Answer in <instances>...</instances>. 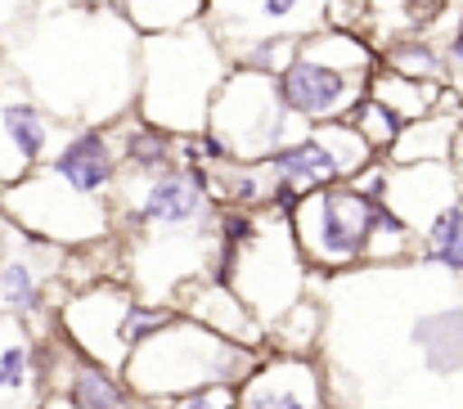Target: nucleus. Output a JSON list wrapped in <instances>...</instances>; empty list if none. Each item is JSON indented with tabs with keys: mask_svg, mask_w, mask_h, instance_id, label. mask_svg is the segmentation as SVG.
Listing matches in <instances>:
<instances>
[{
	"mask_svg": "<svg viewBox=\"0 0 463 409\" xmlns=\"http://www.w3.org/2000/svg\"><path fill=\"white\" fill-rule=\"evenodd\" d=\"M225 45L207 32V23L145 36L136 45V118L175 139L198 136L207 127L212 95L230 77Z\"/></svg>",
	"mask_w": 463,
	"mask_h": 409,
	"instance_id": "nucleus-1",
	"label": "nucleus"
},
{
	"mask_svg": "<svg viewBox=\"0 0 463 409\" xmlns=\"http://www.w3.org/2000/svg\"><path fill=\"white\" fill-rule=\"evenodd\" d=\"M252 369H257V356L248 347H234V342L207 333L203 324L175 315L166 328H157L154 338H145L127 356L122 387L145 401H175V396H189V392L216 387V383L239 387Z\"/></svg>",
	"mask_w": 463,
	"mask_h": 409,
	"instance_id": "nucleus-2",
	"label": "nucleus"
},
{
	"mask_svg": "<svg viewBox=\"0 0 463 409\" xmlns=\"http://www.w3.org/2000/svg\"><path fill=\"white\" fill-rule=\"evenodd\" d=\"M293 243L315 274H342L369 262V243L378 230H401V221L383 207V198L360 194L351 180L302 194L288 212Z\"/></svg>",
	"mask_w": 463,
	"mask_h": 409,
	"instance_id": "nucleus-3",
	"label": "nucleus"
},
{
	"mask_svg": "<svg viewBox=\"0 0 463 409\" xmlns=\"http://www.w3.org/2000/svg\"><path fill=\"white\" fill-rule=\"evenodd\" d=\"M307 262L293 243V230H288V216L284 212H266L257 216V230L252 239L230 257V266L212 279H221L243 306L248 315L270 328L284 310H293L302 297H307Z\"/></svg>",
	"mask_w": 463,
	"mask_h": 409,
	"instance_id": "nucleus-4",
	"label": "nucleus"
},
{
	"mask_svg": "<svg viewBox=\"0 0 463 409\" xmlns=\"http://www.w3.org/2000/svg\"><path fill=\"white\" fill-rule=\"evenodd\" d=\"M180 310L175 306H154V301H140L131 288H122L118 279H104L86 292H77L63 310V324L68 333L77 338V347L90 356L86 365L104 369V374H122L127 356L154 338L157 328H166Z\"/></svg>",
	"mask_w": 463,
	"mask_h": 409,
	"instance_id": "nucleus-5",
	"label": "nucleus"
},
{
	"mask_svg": "<svg viewBox=\"0 0 463 409\" xmlns=\"http://www.w3.org/2000/svg\"><path fill=\"white\" fill-rule=\"evenodd\" d=\"M207 136L221 139L230 162H266L275 148L293 144L307 127H298L275 90V77L252 72V68H230L221 90L212 95L207 109Z\"/></svg>",
	"mask_w": 463,
	"mask_h": 409,
	"instance_id": "nucleus-6",
	"label": "nucleus"
},
{
	"mask_svg": "<svg viewBox=\"0 0 463 409\" xmlns=\"http://www.w3.org/2000/svg\"><path fill=\"white\" fill-rule=\"evenodd\" d=\"M373 148L355 136L351 122H328V127H307L302 136L284 148H275L266 162H257L275 185L293 189L298 198L328 189V185H346L355 180L364 166H373Z\"/></svg>",
	"mask_w": 463,
	"mask_h": 409,
	"instance_id": "nucleus-7",
	"label": "nucleus"
},
{
	"mask_svg": "<svg viewBox=\"0 0 463 409\" xmlns=\"http://www.w3.org/2000/svg\"><path fill=\"white\" fill-rule=\"evenodd\" d=\"M203 23L230 59L261 41H307L328 27L319 0H207Z\"/></svg>",
	"mask_w": 463,
	"mask_h": 409,
	"instance_id": "nucleus-8",
	"label": "nucleus"
},
{
	"mask_svg": "<svg viewBox=\"0 0 463 409\" xmlns=\"http://www.w3.org/2000/svg\"><path fill=\"white\" fill-rule=\"evenodd\" d=\"M369 77L373 72L333 68L298 50L288 68L275 77V90H279L284 113L298 127H328V122H346L360 109V100L369 95Z\"/></svg>",
	"mask_w": 463,
	"mask_h": 409,
	"instance_id": "nucleus-9",
	"label": "nucleus"
},
{
	"mask_svg": "<svg viewBox=\"0 0 463 409\" xmlns=\"http://www.w3.org/2000/svg\"><path fill=\"white\" fill-rule=\"evenodd\" d=\"M14 198H32L23 216V225L36 234V243H99V239H113V207L109 203H95V198H81L72 194L68 185H59L45 166H36L18 189Z\"/></svg>",
	"mask_w": 463,
	"mask_h": 409,
	"instance_id": "nucleus-10",
	"label": "nucleus"
},
{
	"mask_svg": "<svg viewBox=\"0 0 463 409\" xmlns=\"http://www.w3.org/2000/svg\"><path fill=\"white\" fill-rule=\"evenodd\" d=\"M45 171L59 185H68L72 194L95 198V203H109L113 198V185L122 176L118 139H113L109 127H77L72 136L54 148V157L45 162Z\"/></svg>",
	"mask_w": 463,
	"mask_h": 409,
	"instance_id": "nucleus-11",
	"label": "nucleus"
},
{
	"mask_svg": "<svg viewBox=\"0 0 463 409\" xmlns=\"http://www.w3.org/2000/svg\"><path fill=\"white\" fill-rule=\"evenodd\" d=\"M387 166V162H383ZM459 198L450 162H414V166H387L383 171V207L419 239V230Z\"/></svg>",
	"mask_w": 463,
	"mask_h": 409,
	"instance_id": "nucleus-12",
	"label": "nucleus"
},
{
	"mask_svg": "<svg viewBox=\"0 0 463 409\" xmlns=\"http://www.w3.org/2000/svg\"><path fill=\"white\" fill-rule=\"evenodd\" d=\"M239 409H324L319 369L302 356H279L239 383Z\"/></svg>",
	"mask_w": 463,
	"mask_h": 409,
	"instance_id": "nucleus-13",
	"label": "nucleus"
},
{
	"mask_svg": "<svg viewBox=\"0 0 463 409\" xmlns=\"http://www.w3.org/2000/svg\"><path fill=\"white\" fill-rule=\"evenodd\" d=\"M180 292H184V297H180L175 310H180L184 319L203 324L207 333H216V338H225V342H234V347H248V351H257V347L266 342V328L248 315V306H243L221 279L203 274V279L184 283Z\"/></svg>",
	"mask_w": 463,
	"mask_h": 409,
	"instance_id": "nucleus-14",
	"label": "nucleus"
},
{
	"mask_svg": "<svg viewBox=\"0 0 463 409\" xmlns=\"http://www.w3.org/2000/svg\"><path fill=\"white\" fill-rule=\"evenodd\" d=\"M410 342L419 351V365L428 378H455L463 374V301L419 310L410 324Z\"/></svg>",
	"mask_w": 463,
	"mask_h": 409,
	"instance_id": "nucleus-15",
	"label": "nucleus"
},
{
	"mask_svg": "<svg viewBox=\"0 0 463 409\" xmlns=\"http://www.w3.org/2000/svg\"><path fill=\"white\" fill-rule=\"evenodd\" d=\"M50 139H54V122L41 113L36 100H27V95L0 100V144L14 157V166H9L14 176H32L36 166H45Z\"/></svg>",
	"mask_w": 463,
	"mask_h": 409,
	"instance_id": "nucleus-16",
	"label": "nucleus"
},
{
	"mask_svg": "<svg viewBox=\"0 0 463 409\" xmlns=\"http://www.w3.org/2000/svg\"><path fill=\"white\" fill-rule=\"evenodd\" d=\"M463 131V109H437L419 122H405L396 144L383 153L387 166H414V162H450L455 139Z\"/></svg>",
	"mask_w": 463,
	"mask_h": 409,
	"instance_id": "nucleus-17",
	"label": "nucleus"
},
{
	"mask_svg": "<svg viewBox=\"0 0 463 409\" xmlns=\"http://www.w3.org/2000/svg\"><path fill=\"white\" fill-rule=\"evenodd\" d=\"M32 396H36V347L18 324L0 319V405L27 409Z\"/></svg>",
	"mask_w": 463,
	"mask_h": 409,
	"instance_id": "nucleus-18",
	"label": "nucleus"
},
{
	"mask_svg": "<svg viewBox=\"0 0 463 409\" xmlns=\"http://www.w3.org/2000/svg\"><path fill=\"white\" fill-rule=\"evenodd\" d=\"M378 68L396 72V77H410V81H428V86H446V59H441V45L432 36H396L378 50Z\"/></svg>",
	"mask_w": 463,
	"mask_h": 409,
	"instance_id": "nucleus-19",
	"label": "nucleus"
},
{
	"mask_svg": "<svg viewBox=\"0 0 463 409\" xmlns=\"http://www.w3.org/2000/svg\"><path fill=\"white\" fill-rule=\"evenodd\" d=\"M446 86H428V81H410V77H396L387 68H373L369 77V100H378L387 113H396L401 122H419L428 113H437V100H441Z\"/></svg>",
	"mask_w": 463,
	"mask_h": 409,
	"instance_id": "nucleus-20",
	"label": "nucleus"
},
{
	"mask_svg": "<svg viewBox=\"0 0 463 409\" xmlns=\"http://www.w3.org/2000/svg\"><path fill=\"white\" fill-rule=\"evenodd\" d=\"M423 266H437L446 274H463V198L441 207L423 230H419V252Z\"/></svg>",
	"mask_w": 463,
	"mask_h": 409,
	"instance_id": "nucleus-21",
	"label": "nucleus"
},
{
	"mask_svg": "<svg viewBox=\"0 0 463 409\" xmlns=\"http://www.w3.org/2000/svg\"><path fill=\"white\" fill-rule=\"evenodd\" d=\"M207 0H118V14L136 36H166L180 27L203 23Z\"/></svg>",
	"mask_w": 463,
	"mask_h": 409,
	"instance_id": "nucleus-22",
	"label": "nucleus"
},
{
	"mask_svg": "<svg viewBox=\"0 0 463 409\" xmlns=\"http://www.w3.org/2000/svg\"><path fill=\"white\" fill-rule=\"evenodd\" d=\"M118 139V157H122V171H162L171 162H180V139L157 131L149 122H127L122 131H113Z\"/></svg>",
	"mask_w": 463,
	"mask_h": 409,
	"instance_id": "nucleus-23",
	"label": "nucleus"
},
{
	"mask_svg": "<svg viewBox=\"0 0 463 409\" xmlns=\"http://www.w3.org/2000/svg\"><path fill=\"white\" fill-rule=\"evenodd\" d=\"M0 301L18 315H41L45 306V283H41V271L27 262V257H9L0 266Z\"/></svg>",
	"mask_w": 463,
	"mask_h": 409,
	"instance_id": "nucleus-24",
	"label": "nucleus"
},
{
	"mask_svg": "<svg viewBox=\"0 0 463 409\" xmlns=\"http://www.w3.org/2000/svg\"><path fill=\"white\" fill-rule=\"evenodd\" d=\"M72 405L77 409H136V396L113 383V374L95 369V365H77L72 369Z\"/></svg>",
	"mask_w": 463,
	"mask_h": 409,
	"instance_id": "nucleus-25",
	"label": "nucleus"
},
{
	"mask_svg": "<svg viewBox=\"0 0 463 409\" xmlns=\"http://www.w3.org/2000/svg\"><path fill=\"white\" fill-rule=\"evenodd\" d=\"M346 122L355 127V136H360L364 144H369V148H373V157H383V153H387V148L396 144V136L405 131V122H401L396 113H387V109H383L378 100H369V95L360 100V109H355V113L346 118Z\"/></svg>",
	"mask_w": 463,
	"mask_h": 409,
	"instance_id": "nucleus-26",
	"label": "nucleus"
},
{
	"mask_svg": "<svg viewBox=\"0 0 463 409\" xmlns=\"http://www.w3.org/2000/svg\"><path fill=\"white\" fill-rule=\"evenodd\" d=\"M166 409H239V387H234V383L198 387V392H189V396L166 401Z\"/></svg>",
	"mask_w": 463,
	"mask_h": 409,
	"instance_id": "nucleus-27",
	"label": "nucleus"
},
{
	"mask_svg": "<svg viewBox=\"0 0 463 409\" xmlns=\"http://www.w3.org/2000/svg\"><path fill=\"white\" fill-rule=\"evenodd\" d=\"M450 171H455V185H459V198H463V131L455 139V153H450Z\"/></svg>",
	"mask_w": 463,
	"mask_h": 409,
	"instance_id": "nucleus-28",
	"label": "nucleus"
},
{
	"mask_svg": "<svg viewBox=\"0 0 463 409\" xmlns=\"http://www.w3.org/2000/svg\"><path fill=\"white\" fill-rule=\"evenodd\" d=\"M113 0H81V9H109Z\"/></svg>",
	"mask_w": 463,
	"mask_h": 409,
	"instance_id": "nucleus-29",
	"label": "nucleus"
}]
</instances>
